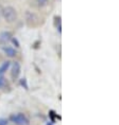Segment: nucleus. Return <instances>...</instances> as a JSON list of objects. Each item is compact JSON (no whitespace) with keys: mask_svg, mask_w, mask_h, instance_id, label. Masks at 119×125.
<instances>
[{"mask_svg":"<svg viewBox=\"0 0 119 125\" xmlns=\"http://www.w3.org/2000/svg\"><path fill=\"white\" fill-rule=\"evenodd\" d=\"M2 15H3V18L5 19V21L9 23H13L17 20V12L13 7H10V5L3 8Z\"/></svg>","mask_w":119,"mask_h":125,"instance_id":"nucleus-1","label":"nucleus"},{"mask_svg":"<svg viewBox=\"0 0 119 125\" xmlns=\"http://www.w3.org/2000/svg\"><path fill=\"white\" fill-rule=\"evenodd\" d=\"M11 122H13L15 125H30V120L28 119L26 115L21 114H14L10 115Z\"/></svg>","mask_w":119,"mask_h":125,"instance_id":"nucleus-2","label":"nucleus"},{"mask_svg":"<svg viewBox=\"0 0 119 125\" xmlns=\"http://www.w3.org/2000/svg\"><path fill=\"white\" fill-rule=\"evenodd\" d=\"M20 72H21V66L18 62H14L12 64V69H11V77L13 79L14 81L17 80L20 75Z\"/></svg>","mask_w":119,"mask_h":125,"instance_id":"nucleus-3","label":"nucleus"},{"mask_svg":"<svg viewBox=\"0 0 119 125\" xmlns=\"http://www.w3.org/2000/svg\"><path fill=\"white\" fill-rule=\"evenodd\" d=\"M13 38V34L10 31H3L0 33V45L5 46L11 42V39Z\"/></svg>","mask_w":119,"mask_h":125,"instance_id":"nucleus-4","label":"nucleus"},{"mask_svg":"<svg viewBox=\"0 0 119 125\" xmlns=\"http://www.w3.org/2000/svg\"><path fill=\"white\" fill-rule=\"evenodd\" d=\"M2 50H3V52H4V54L8 56V57H15V56L17 55V51H16V49L13 48V47H11V46H3V48H2Z\"/></svg>","mask_w":119,"mask_h":125,"instance_id":"nucleus-5","label":"nucleus"},{"mask_svg":"<svg viewBox=\"0 0 119 125\" xmlns=\"http://www.w3.org/2000/svg\"><path fill=\"white\" fill-rule=\"evenodd\" d=\"M11 67V62L5 61L0 65V76H3V74L9 70V68Z\"/></svg>","mask_w":119,"mask_h":125,"instance_id":"nucleus-6","label":"nucleus"},{"mask_svg":"<svg viewBox=\"0 0 119 125\" xmlns=\"http://www.w3.org/2000/svg\"><path fill=\"white\" fill-rule=\"evenodd\" d=\"M36 3L38 8H44L48 3V0H36Z\"/></svg>","mask_w":119,"mask_h":125,"instance_id":"nucleus-7","label":"nucleus"},{"mask_svg":"<svg viewBox=\"0 0 119 125\" xmlns=\"http://www.w3.org/2000/svg\"><path fill=\"white\" fill-rule=\"evenodd\" d=\"M8 124H9V122L7 119H4V118L0 119V125H8Z\"/></svg>","mask_w":119,"mask_h":125,"instance_id":"nucleus-8","label":"nucleus"},{"mask_svg":"<svg viewBox=\"0 0 119 125\" xmlns=\"http://www.w3.org/2000/svg\"><path fill=\"white\" fill-rule=\"evenodd\" d=\"M5 84V80H4V77L3 76H0V89L3 87V85Z\"/></svg>","mask_w":119,"mask_h":125,"instance_id":"nucleus-9","label":"nucleus"},{"mask_svg":"<svg viewBox=\"0 0 119 125\" xmlns=\"http://www.w3.org/2000/svg\"><path fill=\"white\" fill-rule=\"evenodd\" d=\"M11 42H14V45H16L17 48H18V47H19V42H18V40H17L16 38H14V37H13V38L11 39Z\"/></svg>","mask_w":119,"mask_h":125,"instance_id":"nucleus-10","label":"nucleus"},{"mask_svg":"<svg viewBox=\"0 0 119 125\" xmlns=\"http://www.w3.org/2000/svg\"><path fill=\"white\" fill-rule=\"evenodd\" d=\"M21 85H24V88H26V89H28V86H27V83H26V79H24L23 81H21Z\"/></svg>","mask_w":119,"mask_h":125,"instance_id":"nucleus-11","label":"nucleus"}]
</instances>
